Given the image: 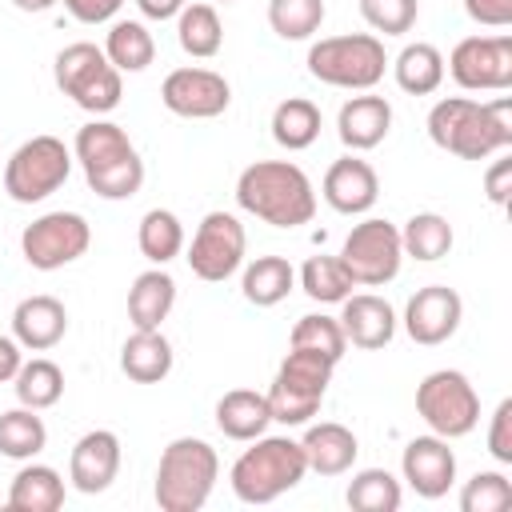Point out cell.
<instances>
[{
    "label": "cell",
    "instance_id": "cell-24",
    "mask_svg": "<svg viewBox=\"0 0 512 512\" xmlns=\"http://www.w3.org/2000/svg\"><path fill=\"white\" fill-rule=\"evenodd\" d=\"M172 340L160 328H132V336L120 344V372L136 384H160L172 372Z\"/></svg>",
    "mask_w": 512,
    "mask_h": 512
},
{
    "label": "cell",
    "instance_id": "cell-15",
    "mask_svg": "<svg viewBox=\"0 0 512 512\" xmlns=\"http://www.w3.org/2000/svg\"><path fill=\"white\" fill-rule=\"evenodd\" d=\"M160 104L184 120H216L232 104V84L212 68H172L160 84Z\"/></svg>",
    "mask_w": 512,
    "mask_h": 512
},
{
    "label": "cell",
    "instance_id": "cell-40",
    "mask_svg": "<svg viewBox=\"0 0 512 512\" xmlns=\"http://www.w3.org/2000/svg\"><path fill=\"white\" fill-rule=\"evenodd\" d=\"M324 16V0H268V28L280 40H312Z\"/></svg>",
    "mask_w": 512,
    "mask_h": 512
},
{
    "label": "cell",
    "instance_id": "cell-31",
    "mask_svg": "<svg viewBox=\"0 0 512 512\" xmlns=\"http://www.w3.org/2000/svg\"><path fill=\"white\" fill-rule=\"evenodd\" d=\"M104 56L116 72H144L156 60V40L144 20H112L104 36Z\"/></svg>",
    "mask_w": 512,
    "mask_h": 512
},
{
    "label": "cell",
    "instance_id": "cell-5",
    "mask_svg": "<svg viewBox=\"0 0 512 512\" xmlns=\"http://www.w3.org/2000/svg\"><path fill=\"white\" fill-rule=\"evenodd\" d=\"M220 480V456L200 436H176L156 464L152 496L160 512H196L208 504L212 488Z\"/></svg>",
    "mask_w": 512,
    "mask_h": 512
},
{
    "label": "cell",
    "instance_id": "cell-46",
    "mask_svg": "<svg viewBox=\"0 0 512 512\" xmlns=\"http://www.w3.org/2000/svg\"><path fill=\"white\" fill-rule=\"evenodd\" d=\"M508 192H512V160H492V168L484 172V196L496 204V208H504L508 204Z\"/></svg>",
    "mask_w": 512,
    "mask_h": 512
},
{
    "label": "cell",
    "instance_id": "cell-8",
    "mask_svg": "<svg viewBox=\"0 0 512 512\" xmlns=\"http://www.w3.org/2000/svg\"><path fill=\"white\" fill-rule=\"evenodd\" d=\"M124 72L112 68V60L104 56V48H96L92 40H76L64 44L52 60V80L56 88L84 112L92 116H108L120 96H124Z\"/></svg>",
    "mask_w": 512,
    "mask_h": 512
},
{
    "label": "cell",
    "instance_id": "cell-4",
    "mask_svg": "<svg viewBox=\"0 0 512 512\" xmlns=\"http://www.w3.org/2000/svg\"><path fill=\"white\" fill-rule=\"evenodd\" d=\"M248 444L252 448H244L236 456L232 472H228V484H232L236 500L272 504L308 476V460H304L300 440H292V436H256Z\"/></svg>",
    "mask_w": 512,
    "mask_h": 512
},
{
    "label": "cell",
    "instance_id": "cell-27",
    "mask_svg": "<svg viewBox=\"0 0 512 512\" xmlns=\"http://www.w3.org/2000/svg\"><path fill=\"white\" fill-rule=\"evenodd\" d=\"M176 304V280L164 268H148L128 288V320L132 328H160Z\"/></svg>",
    "mask_w": 512,
    "mask_h": 512
},
{
    "label": "cell",
    "instance_id": "cell-37",
    "mask_svg": "<svg viewBox=\"0 0 512 512\" xmlns=\"http://www.w3.org/2000/svg\"><path fill=\"white\" fill-rule=\"evenodd\" d=\"M344 500L352 512H396L404 500V488L388 468H360L348 480Z\"/></svg>",
    "mask_w": 512,
    "mask_h": 512
},
{
    "label": "cell",
    "instance_id": "cell-33",
    "mask_svg": "<svg viewBox=\"0 0 512 512\" xmlns=\"http://www.w3.org/2000/svg\"><path fill=\"white\" fill-rule=\"evenodd\" d=\"M136 244L144 252L148 264L164 268L168 260H176L184 252V224L172 208H148L140 216V228H136Z\"/></svg>",
    "mask_w": 512,
    "mask_h": 512
},
{
    "label": "cell",
    "instance_id": "cell-48",
    "mask_svg": "<svg viewBox=\"0 0 512 512\" xmlns=\"http://www.w3.org/2000/svg\"><path fill=\"white\" fill-rule=\"evenodd\" d=\"M184 4L188 0H136V8H140L144 20H176Z\"/></svg>",
    "mask_w": 512,
    "mask_h": 512
},
{
    "label": "cell",
    "instance_id": "cell-45",
    "mask_svg": "<svg viewBox=\"0 0 512 512\" xmlns=\"http://www.w3.org/2000/svg\"><path fill=\"white\" fill-rule=\"evenodd\" d=\"M468 20L484 28H508L512 24V0H464Z\"/></svg>",
    "mask_w": 512,
    "mask_h": 512
},
{
    "label": "cell",
    "instance_id": "cell-38",
    "mask_svg": "<svg viewBox=\"0 0 512 512\" xmlns=\"http://www.w3.org/2000/svg\"><path fill=\"white\" fill-rule=\"evenodd\" d=\"M296 280H300L304 296L316 300V304H340L356 288L352 276H348V268L340 264V256H308Z\"/></svg>",
    "mask_w": 512,
    "mask_h": 512
},
{
    "label": "cell",
    "instance_id": "cell-11",
    "mask_svg": "<svg viewBox=\"0 0 512 512\" xmlns=\"http://www.w3.org/2000/svg\"><path fill=\"white\" fill-rule=\"evenodd\" d=\"M340 264L348 268L352 284H360V288H384L388 280L400 276V264H404L400 228H396L392 220L364 216V220L352 224V232L344 236Z\"/></svg>",
    "mask_w": 512,
    "mask_h": 512
},
{
    "label": "cell",
    "instance_id": "cell-28",
    "mask_svg": "<svg viewBox=\"0 0 512 512\" xmlns=\"http://www.w3.org/2000/svg\"><path fill=\"white\" fill-rule=\"evenodd\" d=\"M392 64V76H396V88L408 92V96H432L440 84H444V56L436 44L428 40H416V44H404L396 52Z\"/></svg>",
    "mask_w": 512,
    "mask_h": 512
},
{
    "label": "cell",
    "instance_id": "cell-6",
    "mask_svg": "<svg viewBox=\"0 0 512 512\" xmlns=\"http://www.w3.org/2000/svg\"><path fill=\"white\" fill-rule=\"evenodd\" d=\"M304 64H308V76L328 88L372 92L388 72V52L376 32H344V36L316 40Z\"/></svg>",
    "mask_w": 512,
    "mask_h": 512
},
{
    "label": "cell",
    "instance_id": "cell-12",
    "mask_svg": "<svg viewBox=\"0 0 512 512\" xmlns=\"http://www.w3.org/2000/svg\"><path fill=\"white\" fill-rule=\"evenodd\" d=\"M244 252H248V232H244L240 216L216 208V212H204V220L196 224L184 260H188V268H192L196 280L224 284L228 276L240 272Z\"/></svg>",
    "mask_w": 512,
    "mask_h": 512
},
{
    "label": "cell",
    "instance_id": "cell-44",
    "mask_svg": "<svg viewBox=\"0 0 512 512\" xmlns=\"http://www.w3.org/2000/svg\"><path fill=\"white\" fill-rule=\"evenodd\" d=\"M56 4H64V12L80 24H108V20H116L124 0H56Z\"/></svg>",
    "mask_w": 512,
    "mask_h": 512
},
{
    "label": "cell",
    "instance_id": "cell-14",
    "mask_svg": "<svg viewBox=\"0 0 512 512\" xmlns=\"http://www.w3.org/2000/svg\"><path fill=\"white\" fill-rule=\"evenodd\" d=\"M444 72L464 92H508L512 88V36H464L456 40Z\"/></svg>",
    "mask_w": 512,
    "mask_h": 512
},
{
    "label": "cell",
    "instance_id": "cell-42",
    "mask_svg": "<svg viewBox=\"0 0 512 512\" xmlns=\"http://www.w3.org/2000/svg\"><path fill=\"white\" fill-rule=\"evenodd\" d=\"M356 8L364 24L380 36H404L420 16V0H356Z\"/></svg>",
    "mask_w": 512,
    "mask_h": 512
},
{
    "label": "cell",
    "instance_id": "cell-25",
    "mask_svg": "<svg viewBox=\"0 0 512 512\" xmlns=\"http://www.w3.org/2000/svg\"><path fill=\"white\" fill-rule=\"evenodd\" d=\"M272 424V412H268V396L256 392V388H232L216 400V428L228 436V440H256L264 436Z\"/></svg>",
    "mask_w": 512,
    "mask_h": 512
},
{
    "label": "cell",
    "instance_id": "cell-35",
    "mask_svg": "<svg viewBox=\"0 0 512 512\" xmlns=\"http://www.w3.org/2000/svg\"><path fill=\"white\" fill-rule=\"evenodd\" d=\"M12 388H16V400H20L24 408L44 412V408L60 404V396H64V372H60V364H52L48 356H32V360H24L20 372L12 376Z\"/></svg>",
    "mask_w": 512,
    "mask_h": 512
},
{
    "label": "cell",
    "instance_id": "cell-20",
    "mask_svg": "<svg viewBox=\"0 0 512 512\" xmlns=\"http://www.w3.org/2000/svg\"><path fill=\"white\" fill-rule=\"evenodd\" d=\"M340 328H344V340L352 348H364V352H376L384 344H392L396 336V308L376 296V292H352L340 300Z\"/></svg>",
    "mask_w": 512,
    "mask_h": 512
},
{
    "label": "cell",
    "instance_id": "cell-21",
    "mask_svg": "<svg viewBox=\"0 0 512 512\" xmlns=\"http://www.w3.org/2000/svg\"><path fill=\"white\" fill-rule=\"evenodd\" d=\"M392 132V104L376 92H360L340 104L336 112V136L348 152H372Z\"/></svg>",
    "mask_w": 512,
    "mask_h": 512
},
{
    "label": "cell",
    "instance_id": "cell-19",
    "mask_svg": "<svg viewBox=\"0 0 512 512\" xmlns=\"http://www.w3.org/2000/svg\"><path fill=\"white\" fill-rule=\"evenodd\" d=\"M120 436L108 432V428H92L84 432L72 452H68V484L84 496H96V492H108L116 472H120Z\"/></svg>",
    "mask_w": 512,
    "mask_h": 512
},
{
    "label": "cell",
    "instance_id": "cell-41",
    "mask_svg": "<svg viewBox=\"0 0 512 512\" xmlns=\"http://www.w3.org/2000/svg\"><path fill=\"white\" fill-rule=\"evenodd\" d=\"M512 508V480L500 468H484L460 488V512H504Z\"/></svg>",
    "mask_w": 512,
    "mask_h": 512
},
{
    "label": "cell",
    "instance_id": "cell-16",
    "mask_svg": "<svg viewBox=\"0 0 512 512\" xmlns=\"http://www.w3.org/2000/svg\"><path fill=\"white\" fill-rule=\"evenodd\" d=\"M460 320H464V300L448 284H424L404 304V332L424 348L452 340Z\"/></svg>",
    "mask_w": 512,
    "mask_h": 512
},
{
    "label": "cell",
    "instance_id": "cell-7",
    "mask_svg": "<svg viewBox=\"0 0 512 512\" xmlns=\"http://www.w3.org/2000/svg\"><path fill=\"white\" fill-rule=\"evenodd\" d=\"M332 360H324L320 352H308V348H288V356L280 360L272 384H268V412L276 424L284 428H304L320 404H324V392L332 384Z\"/></svg>",
    "mask_w": 512,
    "mask_h": 512
},
{
    "label": "cell",
    "instance_id": "cell-9",
    "mask_svg": "<svg viewBox=\"0 0 512 512\" xmlns=\"http://www.w3.org/2000/svg\"><path fill=\"white\" fill-rule=\"evenodd\" d=\"M68 172H72V148L60 136L40 132V136L24 140L8 156V164H4V192L16 204H40V200H48L52 192L64 188Z\"/></svg>",
    "mask_w": 512,
    "mask_h": 512
},
{
    "label": "cell",
    "instance_id": "cell-22",
    "mask_svg": "<svg viewBox=\"0 0 512 512\" xmlns=\"http://www.w3.org/2000/svg\"><path fill=\"white\" fill-rule=\"evenodd\" d=\"M68 332V308L56 300V296H24L16 308H12V336L20 348L28 352H48L64 340Z\"/></svg>",
    "mask_w": 512,
    "mask_h": 512
},
{
    "label": "cell",
    "instance_id": "cell-23",
    "mask_svg": "<svg viewBox=\"0 0 512 512\" xmlns=\"http://www.w3.org/2000/svg\"><path fill=\"white\" fill-rule=\"evenodd\" d=\"M300 448H304L308 472H316V476H344L356 464L360 440H356L352 428H344L336 420H320V424H312L300 436Z\"/></svg>",
    "mask_w": 512,
    "mask_h": 512
},
{
    "label": "cell",
    "instance_id": "cell-1",
    "mask_svg": "<svg viewBox=\"0 0 512 512\" xmlns=\"http://www.w3.org/2000/svg\"><path fill=\"white\" fill-rule=\"evenodd\" d=\"M428 140L460 160H488L512 148V100L444 96L428 112Z\"/></svg>",
    "mask_w": 512,
    "mask_h": 512
},
{
    "label": "cell",
    "instance_id": "cell-10",
    "mask_svg": "<svg viewBox=\"0 0 512 512\" xmlns=\"http://www.w3.org/2000/svg\"><path fill=\"white\" fill-rule=\"evenodd\" d=\"M416 412L428 424V432L460 440L480 424V396L464 372L436 368L416 384Z\"/></svg>",
    "mask_w": 512,
    "mask_h": 512
},
{
    "label": "cell",
    "instance_id": "cell-29",
    "mask_svg": "<svg viewBox=\"0 0 512 512\" xmlns=\"http://www.w3.org/2000/svg\"><path fill=\"white\" fill-rule=\"evenodd\" d=\"M296 288V268L284 256H256L244 264L240 276V292L248 304L256 308H276L280 300H288V292Z\"/></svg>",
    "mask_w": 512,
    "mask_h": 512
},
{
    "label": "cell",
    "instance_id": "cell-3",
    "mask_svg": "<svg viewBox=\"0 0 512 512\" xmlns=\"http://www.w3.org/2000/svg\"><path fill=\"white\" fill-rule=\"evenodd\" d=\"M72 160L84 168L88 188L100 200H128L144 184V160L128 132L104 116L88 120L72 140Z\"/></svg>",
    "mask_w": 512,
    "mask_h": 512
},
{
    "label": "cell",
    "instance_id": "cell-39",
    "mask_svg": "<svg viewBox=\"0 0 512 512\" xmlns=\"http://www.w3.org/2000/svg\"><path fill=\"white\" fill-rule=\"evenodd\" d=\"M288 348H308V352H320L324 360L340 364L344 352H348V340H344V328L336 316H324V312H308L292 324V336H288Z\"/></svg>",
    "mask_w": 512,
    "mask_h": 512
},
{
    "label": "cell",
    "instance_id": "cell-47",
    "mask_svg": "<svg viewBox=\"0 0 512 512\" xmlns=\"http://www.w3.org/2000/svg\"><path fill=\"white\" fill-rule=\"evenodd\" d=\"M24 364V348L16 344V336H0V384H8Z\"/></svg>",
    "mask_w": 512,
    "mask_h": 512
},
{
    "label": "cell",
    "instance_id": "cell-32",
    "mask_svg": "<svg viewBox=\"0 0 512 512\" xmlns=\"http://www.w3.org/2000/svg\"><path fill=\"white\" fill-rule=\"evenodd\" d=\"M456 244V232L448 224V216L440 212H416L408 216V224L400 228V248L404 256L420 260V264H432V260H444Z\"/></svg>",
    "mask_w": 512,
    "mask_h": 512
},
{
    "label": "cell",
    "instance_id": "cell-26",
    "mask_svg": "<svg viewBox=\"0 0 512 512\" xmlns=\"http://www.w3.org/2000/svg\"><path fill=\"white\" fill-rule=\"evenodd\" d=\"M64 504V476L52 464H32L12 476L8 488V512H56Z\"/></svg>",
    "mask_w": 512,
    "mask_h": 512
},
{
    "label": "cell",
    "instance_id": "cell-50",
    "mask_svg": "<svg viewBox=\"0 0 512 512\" xmlns=\"http://www.w3.org/2000/svg\"><path fill=\"white\" fill-rule=\"evenodd\" d=\"M216 4H232V0H216Z\"/></svg>",
    "mask_w": 512,
    "mask_h": 512
},
{
    "label": "cell",
    "instance_id": "cell-43",
    "mask_svg": "<svg viewBox=\"0 0 512 512\" xmlns=\"http://www.w3.org/2000/svg\"><path fill=\"white\" fill-rule=\"evenodd\" d=\"M488 452L496 464H512V400L504 396L488 420Z\"/></svg>",
    "mask_w": 512,
    "mask_h": 512
},
{
    "label": "cell",
    "instance_id": "cell-49",
    "mask_svg": "<svg viewBox=\"0 0 512 512\" xmlns=\"http://www.w3.org/2000/svg\"><path fill=\"white\" fill-rule=\"evenodd\" d=\"M12 4H16L20 12H48L56 0H12Z\"/></svg>",
    "mask_w": 512,
    "mask_h": 512
},
{
    "label": "cell",
    "instance_id": "cell-18",
    "mask_svg": "<svg viewBox=\"0 0 512 512\" xmlns=\"http://www.w3.org/2000/svg\"><path fill=\"white\" fill-rule=\"evenodd\" d=\"M320 196L340 216H364L380 200V176H376V168L368 160L348 152V156L328 164V172L320 180Z\"/></svg>",
    "mask_w": 512,
    "mask_h": 512
},
{
    "label": "cell",
    "instance_id": "cell-36",
    "mask_svg": "<svg viewBox=\"0 0 512 512\" xmlns=\"http://www.w3.org/2000/svg\"><path fill=\"white\" fill-rule=\"evenodd\" d=\"M48 444V428L36 408H8L0 412V456L8 460H36Z\"/></svg>",
    "mask_w": 512,
    "mask_h": 512
},
{
    "label": "cell",
    "instance_id": "cell-30",
    "mask_svg": "<svg viewBox=\"0 0 512 512\" xmlns=\"http://www.w3.org/2000/svg\"><path fill=\"white\" fill-rule=\"evenodd\" d=\"M272 140L284 148V152H304L316 144L324 120H320V108L308 100V96H288L272 108Z\"/></svg>",
    "mask_w": 512,
    "mask_h": 512
},
{
    "label": "cell",
    "instance_id": "cell-17",
    "mask_svg": "<svg viewBox=\"0 0 512 512\" xmlns=\"http://www.w3.org/2000/svg\"><path fill=\"white\" fill-rule=\"evenodd\" d=\"M400 472L408 480V488L424 500H440L448 496V488L456 484V452L448 448L444 436L428 432V436H412L400 452Z\"/></svg>",
    "mask_w": 512,
    "mask_h": 512
},
{
    "label": "cell",
    "instance_id": "cell-34",
    "mask_svg": "<svg viewBox=\"0 0 512 512\" xmlns=\"http://www.w3.org/2000/svg\"><path fill=\"white\" fill-rule=\"evenodd\" d=\"M176 40L192 60H212L224 44V24L212 4H184L176 16Z\"/></svg>",
    "mask_w": 512,
    "mask_h": 512
},
{
    "label": "cell",
    "instance_id": "cell-13",
    "mask_svg": "<svg viewBox=\"0 0 512 512\" xmlns=\"http://www.w3.org/2000/svg\"><path fill=\"white\" fill-rule=\"evenodd\" d=\"M92 248V224L80 212H44L20 232V252L36 272H56L76 264Z\"/></svg>",
    "mask_w": 512,
    "mask_h": 512
},
{
    "label": "cell",
    "instance_id": "cell-2",
    "mask_svg": "<svg viewBox=\"0 0 512 512\" xmlns=\"http://www.w3.org/2000/svg\"><path fill=\"white\" fill-rule=\"evenodd\" d=\"M236 204L272 228H300L316 216V188L292 160H256L236 176Z\"/></svg>",
    "mask_w": 512,
    "mask_h": 512
}]
</instances>
